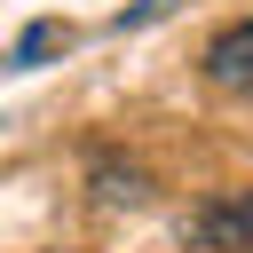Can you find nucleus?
<instances>
[{
    "label": "nucleus",
    "instance_id": "7ed1b4c3",
    "mask_svg": "<svg viewBox=\"0 0 253 253\" xmlns=\"http://www.w3.org/2000/svg\"><path fill=\"white\" fill-rule=\"evenodd\" d=\"M63 40H71V32H63V24H55V16H47V24H32V32H24V40H16V55H8V63H16V71H32V63H40V55H47V47H63Z\"/></svg>",
    "mask_w": 253,
    "mask_h": 253
},
{
    "label": "nucleus",
    "instance_id": "f257e3e1",
    "mask_svg": "<svg viewBox=\"0 0 253 253\" xmlns=\"http://www.w3.org/2000/svg\"><path fill=\"white\" fill-rule=\"evenodd\" d=\"M190 237H198V245H213V253H253V190L213 198V206L190 221Z\"/></svg>",
    "mask_w": 253,
    "mask_h": 253
},
{
    "label": "nucleus",
    "instance_id": "f03ea898",
    "mask_svg": "<svg viewBox=\"0 0 253 253\" xmlns=\"http://www.w3.org/2000/svg\"><path fill=\"white\" fill-rule=\"evenodd\" d=\"M206 71H213L221 87H253V24H229V32H213V47H206Z\"/></svg>",
    "mask_w": 253,
    "mask_h": 253
},
{
    "label": "nucleus",
    "instance_id": "20e7f679",
    "mask_svg": "<svg viewBox=\"0 0 253 253\" xmlns=\"http://www.w3.org/2000/svg\"><path fill=\"white\" fill-rule=\"evenodd\" d=\"M166 8H174V0H134V8L119 16V32H134V24H150V16H166Z\"/></svg>",
    "mask_w": 253,
    "mask_h": 253
}]
</instances>
